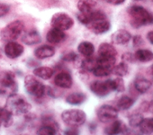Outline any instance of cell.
<instances>
[{
  "label": "cell",
  "instance_id": "cell-18",
  "mask_svg": "<svg viewBox=\"0 0 153 135\" xmlns=\"http://www.w3.org/2000/svg\"><path fill=\"white\" fill-rule=\"evenodd\" d=\"M151 87V82L143 77H137L134 82V87L139 93L143 94L146 92Z\"/></svg>",
  "mask_w": 153,
  "mask_h": 135
},
{
  "label": "cell",
  "instance_id": "cell-7",
  "mask_svg": "<svg viewBox=\"0 0 153 135\" xmlns=\"http://www.w3.org/2000/svg\"><path fill=\"white\" fill-rule=\"evenodd\" d=\"M50 24L53 27L63 31L71 29L73 26L74 21L68 14L60 12L55 13L52 16Z\"/></svg>",
  "mask_w": 153,
  "mask_h": 135
},
{
  "label": "cell",
  "instance_id": "cell-31",
  "mask_svg": "<svg viewBox=\"0 0 153 135\" xmlns=\"http://www.w3.org/2000/svg\"><path fill=\"white\" fill-rule=\"evenodd\" d=\"M143 118L141 113H134L128 117V124L131 127H137L140 125Z\"/></svg>",
  "mask_w": 153,
  "mask_h": 135
},
{
  "label": "cell",
  "instance_id": "cell-8",
  "mask_svg": "<svg viewBox=\"0 0 153 135\" xmlns=\"http://www.w3.org/2000/svg\"><path fill=\"white\" fill-rule=\"evenodd\" d=\"M118 111L114 106L109 105H102L97 112V116L100 121L104 123H110L118 117Z\"/></svg>",
  "mask_w": 153,
  "mask_h": 135
},
{
  "label": "cell",
  "instance_id": "cell-35",
  "mask_svg": "<svg viewBox=\"0 0 153 135\" xmlns=\"http://www.w3.org/2000/svg\"><path fill=\"white\" fill-rule=\"evenodd\" d=\"M121 59L124 62H127L129 63H134L136 61V59L134 56V54H133L130 52H125L121 56Z\"/></svg>",
  "mask_w": 153,
  "mask_h": 135
},
{
  "label": "cell",
  "instance_id": "cell-25",
  "mask_svg": "<svg viewBox=\"0 0 153 135\" xmlns=\"http://www.w3.org/2000/svg\"><path fill=\"white\" fill-rule=\"evenodd\" d=\"M135 102V100L127 95L122 96L117 101V106L118 109L125 111L129 109L133 106Z\"/></svg>",
  "mask_w": 153,
  "mask_h": 135
},
{
  "label": "cell",
  "instance_id": "cell-33",
  "mask_svg": "<svg viewBox=\"0 0 153 135\" xmlns=\"http://www.w3.org/2000/svg\"><path fill=\"white\" fill-rule=\"evenodd\" d=\"M113 80L114 84V90L117 92H124L126 87L124 81L123 79L121 78V77H118Z\"/></svg>",
  "mask_w": 153,
  "mask_h": 135
},
{
  "label": "cell",
  "instance_id": "cell-21",
  "mask_svg": "<svg viewBox=\"0 0 153 135\" xmlns=\"http://www.w3.org/2000/svg\"><path fill=\"white\" fill-rule=\"evenodd\" d=\"M97 2L95 0H79L77 8L81 13H88L94 10Z\"/></svg>",
  "mask_w": 153,
  "mask_h": 135
},
{
  "label": "cell",
  "instance_id": "cell-17",
  "mask_svg": "<svg viewBox=\"0 0 153 135\" xmlns=\"http://www.w3.org/2000/svg\"><path fill=\"white\" fill-rule=\"evenodd\" d=\"M54 54L55 49L54 47L48 45H44L39 46L34 52L35 56L39 59L51 57L54 55Z\"/></svg>",
  "mask_w": 153,
  "mask_h": 135
},
{
  "label": "cell",
  "instance_id": "cell-19",
  "mask_svg": "<svg viewBox=\"0 0 153 135\" xmlns=\"http://www.w3.org/2000/svg\"><path fill=\"white\" fill-rule=\"evenodd\" d=\"M98 56H115L117 55V51L115 47L110 43H102L98 49Z\"/></svg>",
  "mask_w": 153,
  "mask_h": 135
},
{
  "label": "cell",
  "instance_id": "cell-40",
  "mask_svg": "<svg viewBox=\"0 0 153 135\" xmlns=\"http://www.w3.org/2000/svg\"><path fill=\"white\" fill-rule=\"evenodd\" d=\"M149 102H148L147 101L143 102L140 104V110L142 111L143 112L148 111L149 110Z\"/></svg>",
  "mask_w": 153,
  "mask_h": 135
},
{
  "label": "cell",
  "instance_id": "cell-47",
  "mask_svg": "<svg viewBox=\"0 0 153 135\" xmlns=\"http://www.w3.org/2000/svg\"><path fill=\"white\" fill-rule=\"evenodd\" d=\"M2 108H0V127L1 126L2 123H3V118H2Z\"/></svg>",
  "mask_w": 153,
  "mask_h": 135
},
{
  "label": "cell",
  "instance_id": "cell-36",
  "mask_svg": "<svg viewBox=\"0 0 153 135\" xmlns=\"http://www.w3.org/2000/svg\"><path fill=\"white\" fill-rule=\"evenodd\" d=\"M132 42L134 47H139L144 44V40L140 35L137 34L133 37Z\"/></svg>",
  "mask_w": 153,
  "mask_h": 135
},
{
  "label": "cell",
  "instance_id": "cell-20",
  "mask_svg": "<svg viewBox=\"0 0 153 135\" xmlns=\"http://www.w3.org/2000/svg\"><path fill=\"white\" fill-rule=\"evenodd\" d=\"M87 99V96L83 93L75 92L69 95L66 98V102L72 105H79Z\"/></svg>",
  "mask_w": 153,
  "mask_h": 135
},
{
  "label": "cell",
  "instance_id": "cell-16",
  "mask_svg": "<svg viewBox=\"0 0 153 135\" xmlns=\"http://www.w3.org/2000/svg\"><path fill=\"white\" fill-rule=\"evenodd\" d=\"M21 40L25 45H33L41 42V36L38 31L31 30L23 35Z\"/></svg>",
  "mask_w": 153,
  "mask_h": 135
},
{
  "label": "cell",
  "instance_id": "cell-39",
  "mask_svg": "<svg viewBox=\"0 0 153 135\" xmlns=\"http://www.w3.org/2000/svg\"><path fill=\"white\" fill-rule=\"evenodd\" d=\"M47 95L48 96H50V97L51 98H56L57 97V93L56 92L55 90L54 89H53L52 87L48 86L47 87Z\"/></svg>",
  "mask_w": 153,
  "mask_h": 135
},
{
  "label": "cell",
  "instance_id": "cell-10",
  "mask_svg": "<svg viewBox=\"0 0 153 135\" xmlns=\"http://www.w3.org/2000/svg\"><path fill=\"white\" fill-rule=\"evenodd\" d=\"M24 52V47L14 41L8 42L4 48L5 55L11 59L19 57Z\"/></svg>",
  "mask_w": 153,
  "mask_h": 135
},
{
  "label": "cell",
  "instance_id": "cell-1",
  "mask_svg": "<svg viewBox=\"0 0 153 135\" xmlns=\"http://www.w3.org/2000/svg\"><path fill=\"white\" fill-rule=\"evenodd\" d=\"M130 17V25L134 29L153 24V12L140 5H133L127 8Z\"/></svg>",
  "mask_w": 153,
  "mask_h": 135
},
{
  "label": "cell",
  "instance_id": "cell-2",
  "mask_svg": "<svg viewBox=\"0 0 153 135\" xmlns=\"http://www.w3.org/2000/svg\"><path fill=\"white\" fill-rule=\"evenodd\" d=\"M5 108L13 115H20L29 112L32 108V105L25 96L14 93L10 94L7 98Z\"/></svg>",
  "mask_w": 153,
  "mask_h": 135
},
{
  "label": "cell",
  "instance_id": "cell-12",
  "mask_svg": "<svg viewBox=\"0 0 153 135\" xmlns=\"http://www.w3.org/2000/svg\"><path fill=\"white\" fill-rule=\"evenodd\" d=\"M128 128L126 125L121 120H114L113 122L104 129V133L109 135L126 134Z\"/></svg>",
  "mask_w": 153,
  "mask_h": 135
},
{
  "label": "cell",
  "instance_id": "cell-15",
  "mask_svg": "<svg viewBox=\"0 0 153 135\" xmlns=\"http://www.w3.org/2000/svg\"><path fill=\"white\" fill-rule=\"evenodd\" d=\"M66 34L63 30L53 27L46 34L47 40L51 43L57 44L63 42L66 38Z\"/></svg>",
  "mask_w": 153,
  "mask_h": 135
},
{
  "label": "cell",
  "instance_id": "cell-29",
  "mask_svg": "<svg viewBox=\"0 0 153 135\" xmlns=\"http://www.w3.org/2000/svg\"><path fill=\"white\" fill-rule=\"evenodd\" d=\"M128 72V67L125 62H121L117 65H114L112 69V74L119 77L126 76Z\"/></svg>",
  "mask_w": 153,
  "mask_h": 135
},
{
  "label": "cell",
  "instance_id": "cell-9",
  "mask_svg": "<svg viewBox=\"0 0 153 135\" xmlns=\"http://www.w3.org/2000/svg\"><path fill=\"white\" fill-rule=\"evenodd\" d=\"M0 84L4 89H10L11 94L17 90V83L15 80V74L11 71L4 70L0 72Z\"/></svg>",
  "mask_w": 153,
  "mask_h": 135
},
{
  "label": "cell",
  "instance_id": "cell-6",
  "mask_svg": "<svg viewBox=\"0 0 153 135\" xmlns=\"http://www.w3.org/2000/svg\"><path fill=\"white\" fill-rule=\"evenodd\" d=\"M91 92L99 98H105L114 90V80L108 79L105 81L96 80L92 82L90 86Z\"/></svg>",
  "mask_w": 153,
  "mask_h": 135
},
{
  "label": "cell",
  "instance_id": "cell-41",
  "mask_svg": "<svg viewBox=\"0 0 153 135\" xmlns=\"http://www.w3.org/2000/svg\"><path fill=\"white\" fill-rule=\"evenodd\" d=\"M108 3L114 5H120L125 2L126 0H105Z\"/></svg>",
  "mask_w": 153,
  "mask_h": 135
},
{
  "label": "cell",
  "instance_id": "cell-32",
  "mask_svg": "<svg viewBox=\"0 0 153 135\" xmlns=\"http://www.w3.org/2000/svg\"><path fill=\"white\" fill-rule=\"evenodd\" d=\"M57 131L56 128L52 126L42 125L38 128L36 134L39 135H54L56 134Z\"/></svg>",
  "mask_w": 153,
  "mask_h": 135
},
{
  "label": "cell",
  "instance_id": "cell-48",
  "mask_svg": "<svg viewBox=\"0 0 153 135\" xmlns=\"http://www.w3.org/2000/svg\"><path fill=\"white\" fill-rule=\"evenodd\" d=\"M134 1H141V0H134Z\"/></svg>",
  "mask_w": 153,
  "mask_h": 135
},
{
  "label": "cell",
  "instance_id": "cell-34",
  "mask_svg": "<svg viewBox=\"0 0 153 135\" xmlns=\"http://www.w3.org/2000/svg\"><path fill=\"white\" fill-rule=\"evenodd\" d=\"M78 58V55L76 53L73 51H69L64 53L61 56V59L66 62H74Z\"/></svg>",
  "mask_w": 153,
  "mask_h": 135
},
{
  "label": "cell",
  "instance_id": "cell-30",
  "mask_svg": "<svg viewBox=\"0 0 153 135\" xmlns=\"http://www.w3.org/2000/svg\"><path fill=\"white\" fill-rule=\"evenodd\" d=\"M112 68H108L100 65H97L96 68L93 70L92 73L96 77H106L112 73Z\"/></svg>",
  "mask_w": 153,
  "mask_h": 135
},
{
  "label": "cell",
  "instance_id": "cell-44",
  "mask_svg": "<svg viewBox=\"0 0 153 135\" xmlns=\"http://www.w3.org/2000/svg\"><path fill=\"white\" fill-rule=\"evenodd\" d=\"M88 127H89L90 131L91 132H93V131H94V130H96V127H97V125H96V124H95L94 122H93V123H90V124H89Z\"/></svg>",
  "mask_w": 153,
  "mask_h": 135
},
{
  "label": "cell",
  "instance_id": "cell-23",
  "mask_svg": "<svg viewBox=\"0 0 153 135\" xmlns=\"http://www.w3.org/2000/svg\"><path fill=\"white\" fill-rule=\"evenodd\" d=\"M33 73L43 80H48L53 76L54 70L48 67H39L35 68Z\"/></svg>",
  "mask_w": 153,
  "mask_h": 135
},
{
  "label": "cell",
  "instance_id": "cell-24",
  "mask_svg": "<svg viewBox=\"0 0 153 135\" xmlns=\"http://www.w3.org/2000/svg\"><path fill=\"white\" fill-rule=\"evenodd\" d=\"M134 56L140 62H148L153 59V52L149 49H140L136 51Z\"/></svg>",
  "mask_w": 153,
  "mask_h": 135
},
{
  "label": "cell",
  "instance_id": "cell-28",
  "mask_svg": "<svg viewBox=\"0 0 153 135\" xmlns=\"http://www.w3.org/2000/svg\"><path fill=\"white\" fill-rule=\"evenodd\" d=\"M96 59L97 65H100L111 68H113L116 62L115 56H98L96 58Z\"/></svg>",
  "mask_w": 153,
  "mask_h": 135
},
{
  "label": "cell",
  "instance_id": "cell-14",
  "mask_svg": "<svg viewBox=\"0 0 153 135\" xmlns=\"http://www.w3.org/2000/svg\"><path fill=\"white\" fill-rule=\"evenodd\" d=\"M131 39V34L124 29L115 31L111 35L112 42L116 45H125L129 42Z\"/></svg>",
  "mask_w": 153,
  "mask_h": 135
},
{
  "label": "cell",
  "instance_id": "cell-22",
  "mask_svg": "<svg viewBox=\"0 0 153 135\" xmlns=\"http://www.w3.org/2000/svg\"><path fill=\"white\" fill-rule=\"evenodd\" d=\"M78 51L85 56H92L94 52V45L88 41L81 42L78 46Z\"/></svg>",
  "mask_w": 153,
  "mask_h": 135
},
{
  "label": "cell",
  "instance_id": "cell-37",
  "mask_svg": "<svg viewBox=\"0 0 153 135\" xmlns=\"http://www.w3.org/2000/svg\"><path fill=\"white\" fill-rule=\"evenodd\" d=\"M10 7L8 4L0 3V18L6 15L10 11Z\"/></svg>",
  "mask_w": 153,
  "mask_h": 135
},
{
  "label": "cell",
  "instance_id": "cell-11",
  "mask_svg": "<svg viewBox=\"0 0 153 135\" xmlns=\"http://www.w3.org/2000/svg\"><path fill=\"white\" fill-rule=\"evenodd\" d=\"M110 22L106 19L97 20L90 23L87 27L96 34H102L108 32L111 29Z\"/></svg>",
  "mask_w": 153,
  "mask_h": 135
},
{
  "label": "cell",
  "instance_id": "cell-49",
  "mask_svg": "<svg viewBox=\"0 0 153 135\" xmlns=\"http://www.w3.org/2000/svg\"><path fill=\"white\" fill-rule=\"evenodd\" d=\"M152 2H153V0H152Z\"/></svg>",
  "mask_w": 153,
  "mask_h": 135
},
{
  "label": "cell",
  "instance_id": "cell-42",
  "mask_svg": "<svg viewBox=\"0 0 153 135\" xmlns=\"http://www.w3.org/2000/svg\"><path fill=\"white\" fill-rule=\"evenodd\" d=\"M146 38L148 40V41L152 44L153 45V30L147 33L146 35Z\"/></svg>",
  "mask_w": 153,
  "mask_h": 135
},
{
  "label": "cell",
  "instance_id": "cell-43",
  "mask_svg": "<svg viewBox=\"0 0 153 135\" xmlns=\"http://www.w3.org/2000/svg\"><path fill=\"white\" fill-rule=\"evenodd\" d=\"M25 119L27 120V121H30L31 120H33L34 119L35 117H36V115L35 114H30V113H29L27 112V114L25 115Z\"/></svg>",
  "mask_w": 153,
  "mask_h": 135
},
{
  "label": "cell",
  "instance_id": "cell-13",
  "mask_svg": "<svg viewBox=\"0 0 153 135\" xmlns=\"http://www.w3.org/2000/svg\"><path fill=\"white\" fill-rule=\"evenodd\" d=\"M54 82L57 86L63 89H69L73 84L71 74L66 71L58 73L54 77Z\"/></svg>",
  "mask_w": 153,
  "mask_h": 135
},
{
  "label": "cell",
  "instance_id": "cell-5",
  "mask_svg": "<svg viewBox=\"0 0 153 135\" xmlns=\"http://www.w3.org/2000/svg\"><path fill=\"white\" fill-rule=\"evenodd\" d=\"M24 87L28 94L37 98H42L45 93L44 84L32 75H27L25 77Z\"/></svg>",
  "mask_w": 153,
  "mask_h": 135
},
{
  "label": "cell",
  "instance_id": "cell-38",
  "mask_svg": "<svg viewBox=\"0 0 153 135\" xmlns=\"http://www.w3.org/2000/svg\"><path fill=\"white\" fill-rule=\"evenodd\" d=\"M64 134L66 135H76L79 134V130L76 127H70L64 131Z\"/></svg>",
  "mask_w": 153,
  "mask_h": 135
},
{
  "label": "cell",
  "instance_id": "cell-4",
  "mask_svg": "<svg viewBox=\"0 0 153 135\" xmlns=\"http://www.w3.org/2000/svg\"><path fill=\"white\" fill-rule=\"evenodd\" d=\"M61 118L69 127H79L84 124L87 116L85 112L79 109H66L62 112Z\"/></svg>",
  "mask_w": 153,
  "mask_h": 135
},
{
  "label": "cell",
  "instance_id": "cell-45",
  "mask_svg": "<svg viewBox=\"0 0 153 135\" xmlns=\"http://www.w3.org/2000/svg\"><path fill=\"white\" fill-rule=\"evenodd\" d=\"M149 110L150 112L153 114V100H152V101L149 102Z\"/></svg>",
  "mask_w": 153,
  "mask_h": 135
},
{
  "label": "cell",
  "instance_id": "cell-3",
  "mask_svg": "<svg viewBox=\"0 0 153 135\" xmlns=\"http://www.w3.org/2000/svg\"><path fill=\"white\" fill-rule=\"evenodd\" d=\"M24 27L25 24L22 21L19 20L13 21L1 29L0 37L5 42L14 41L19 38Z\"/></svg>",
  "mask_w": 153,
  "mask_h": 135
},
{
  "label": "cell",
  "instance_id": "cell-46",
  "mask_svg": "<svg viewBox=\"0 0 153 135\" xmlns=\"http://www.w3.org/2000/svg\"><path fill=\"white\" fill-rule=\"evenodd\" d=\"M149 74L151 76L152 78L153 79V64H152V65L149 67Z\"/></svg>",
  "mask_w": 153,
  "mask_h": 135
},
{
  "label": "cell",
  "instance_id": "cell-26",
  "mask_svg": "<svg viewBox=\"0 0 153 135\" xmlns=\"http://www.w3.org/2000/svg\"><path fill=\"white\" fill-rule=\"evenodd\" d=\"M139 127L140 131L143 134H149L153 133V118H143Z\"/></svg>",
  "mask_w": 153,
  "mask_h": 135
},
{
  "label": "cell",
  "instance_id": "cell-27",
  "mask_svg": "<svg viewBox=\"0 0 153 135\" xmlns=\"http://www.w3.org/2000/svg\"><path fill=\"white\" fill-rule=\"evenodd\" d=\"M97 65L96 58H93L91 56H87V58L83 59L81 63V68L84 72L93 71Z\"/></svg>",
  "mask_w": 153,
  "mask_h": 135
}]
</instances>
